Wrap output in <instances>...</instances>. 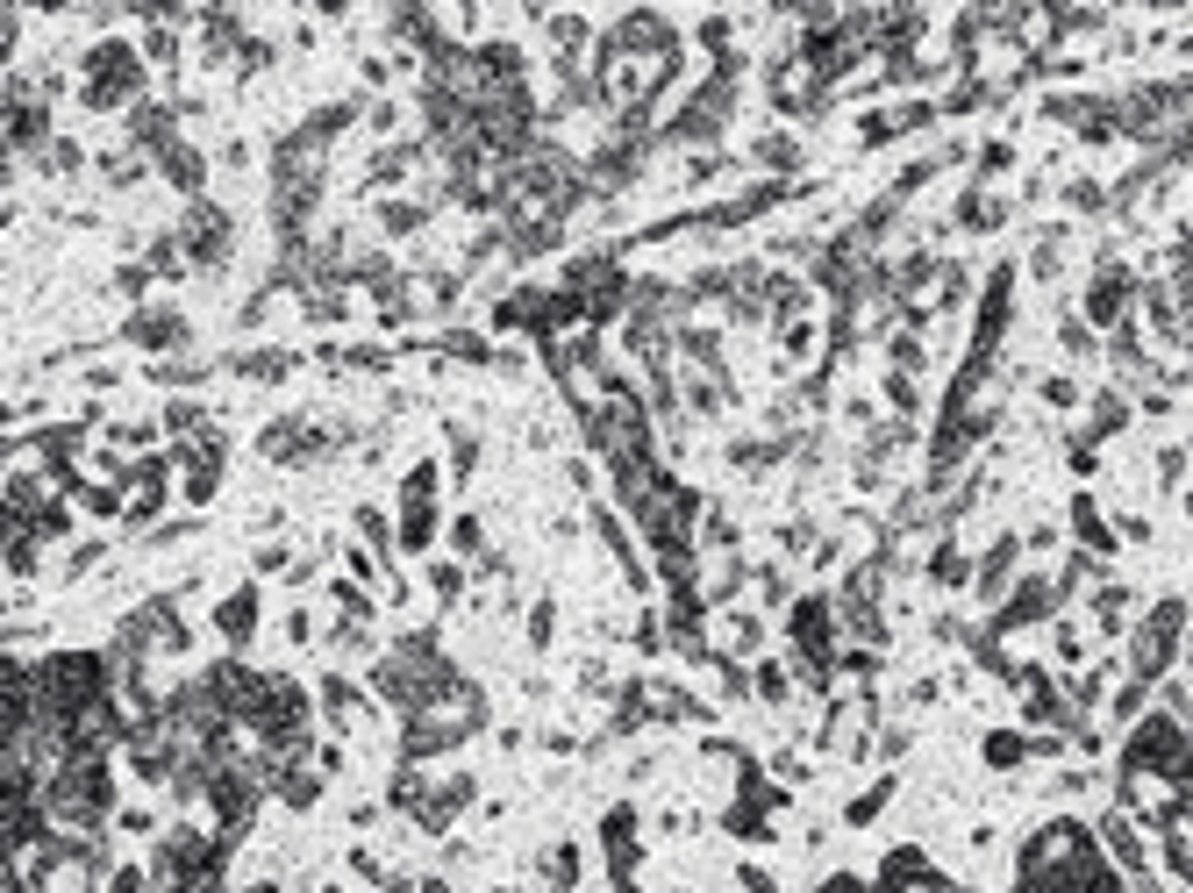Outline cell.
Segmentation results:
<instances>
[{"instance_id":"6da1fadb","label":"cell","mask_w":1193,"mask_h":893,"mask_svg":"<svg viewBox=\"0 0 1193 893\" xmlns=\"http://www.w3.org/2000/svg\"><path fill=\"white\" fill-rule=\"evenodd\" d=\"M136 93V50L129 43H100L87 58V100L93 108H122Z\"/></svg>"},{"instance_id":"7a4b0ae2","label":"cell","mask_w":1193,"mask_h":893,"mask_svg":"<svg viewBox=\"0 0 1193 893\" xmlns=\"http://www.w3.org/2000/svg\"><path fill=\"white\" fill-rule=\"evenodd\" d=\"M250 622H258V594H229V601H221V636H229V644H244Z\"/></svg>"},{"instance_id":"3957f363","label":"cell","mask_w":1193,"mask_h":893,"mask_svg":"<svg viewBox=\"0 0 1193 893\" xmlns=\"http://www.w3.org/2000/svg\"><path fill=\"white\" fill-rule=\"evenodd\" d=\"M8 137L22 143V150L43 143V108H29V100H22V108H8Z\"/></svg>"},{"instance_id":"277c9868","label":"cell","mask_w":1193,"mask_h":893,"mask_svg":"<svg viewBox=\"0 0 1193 893\" xmlns=\"http://www.w3.org/2000/svg\"><path fill=\"white\" fill-rule=\"evenodd\" d=\"M543 880H551V886H572V851H551V857H543Z\"/></svg>"},{"instance_id":"5b68a950","label":"cell","mask_w":1193,"mask_h":893,"mask_svg":"<svg viewBox=\"0 0 1193 893\" xmlns=\"http://www.w3.org/2000/svg\"><path fill=\"white\" fill-rule=\"evenodd\" d=\"M430 586H436L443 601H457V586H465V579H457V565H436V572H430Z\"/></svg>"},{"instance_id":"8992f818","label":"cell","mask_w":1193,"mask_h":893,"mask_svg":"<svg viewBox=\"0 0 1193 893\" xmlns=\"http://www.w3.org/2000/svg\"><path fill=\"white\" fill-rule=\"evenodd\" d=\"M986 757H994V765H1015V757H1022V736H994Z\"/></svg>"},{"instance_id":"52a82bcc","label":"cell","mask_w":1193,"mask_h":893,"mask_svg":"<svg viewBox=\"0 0 1193 893\" xmlns=\"http://www.w3.org/2000/svg\"><path fill=\"white\" fill-rule=\"evenodd\" d=\"M108 893H150V886H144V872H115Z\"/></svg>"}]
</instances>
